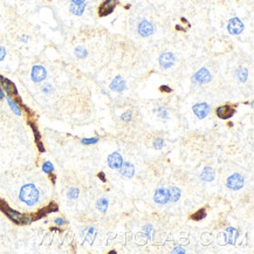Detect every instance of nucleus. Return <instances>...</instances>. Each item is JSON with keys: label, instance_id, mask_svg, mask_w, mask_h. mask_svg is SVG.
<instances>
[{"label": "nucleus", "instance_id": "obj_31", "mask_svg": "<svg viewBox=\"0 0 254 254\" xmlns=\"http://www.w3.org/2000/svg\"><path fill=\"white\" fill-rule=\"evenodd\" d=\"M54 222H55V224H56V225H58V226H64V224H66V220H64V218H56V219H55V220H54Z\"/></svg>", "mask_w": 254, "mask_h": 254}, {"label": "nucleus", "instance_id": "obj_1", "mask_svg": "<svg viewBox=\"0 0 254 254\" xmlns=\"http://www.w3.org/2000/svg\"><path fill=\"white\" fill-rule=\"evenodd\" d=\"M20 200L24 201L28 206L35 205L39 200V191L33 184H26L20 190Z\"/></svg>", "mask_w": 254, "mask_h": 254}, {"label": "nucleus", "instance_id": "obj_7", "mask_svg": "<svg viewBox=\"0 0 254 254\" xmlns=\"http://www.w3.org/2000/svg\"><path fill=\"white\" fill-rule=\"evenodd\" d=\"M175 61H176L175 55L172 53H170V52L163 53L159 56V64L165 69L171 68V67L175 64Z\"/></svg>", "mask_w": 254, "mask_h": 254}, {"label": "nucleus", "instance_id": "obj_12", "mask_svg": "<svg viewBox=\"0 0 254 254\" xmlns=\"http://www.w3.org/2000/svg\"><path fill=\"white\" fill-rule=\"evenodd\" d=\"M211 81V74L206 68H201L198 70L193 77V82H198V83H207Z\"/></svg>", "mask_w": 254, "mask_h": 254}, {"label": "nucleus", "instance_id": "obj_29", "mask_svg": "<svg viewBox=\"0 0 254 254\" xmlns=\"http://www.w3.org/2000/svg\"><path fill=\"white\" fill-rule=\"evenodd\" d=\"M131 117H133V112H131L130 110H128L127 112H124V114L121 116V120L124 122H130L131 121Z\"/></svg>", "mask_w": 254, "mask_h": 254}, {"label": "nucleus", "instance_id": "obj_34", "mask_svg": "<svg viewBox=\"0 0 254 254\" xmlns=\"http://www.w3.org/2000/svg\"><path fill=\"white\" fill-rule=\"evenodd\" d=\"M42 90H43V93H50V91L53 90V88H52V85H46L42 88Z\"/></svg>", "mask_w": 254, "mask_h": 254}, {"label": "nucleus", "instance_id": "obj_38", "mask_svg": "<svg viewBox=\"0 0 254 254\" xmlns=\"http://www.w3.org/2000/svg\"><path fill=\"white\" fill-rule=\"evenodd\" d=\"M172 252H173V253H184L185 251H184L183 248H175Z\"/></svg>", "mask_w": 254, "mask_h": 254}, {"label": "nucleus", "instance_id": "obj_24", "mask_svg": "<svg viewBox=\"0 0 254 254\" xmlns=\"http://www.w3.org/2000/svg\"><path fill=\"white\" fill-rule=\"evenodd\" d=\"M79 195H80V191L79 189H76V187H72V189L68 191L69 199H76V198L79 197Z\"/></svg>", "mask_w": 254, "mask_h": 254}, {"label": "nucleus", "instance_id": "obj_22", "mask_svg": "<svg viewBox=\"0 0 254 254\" xmlns=\"http://www.w3.org/2000/svg\"><path fill=\"white\" fill-rule=\"evenodd\" d=\"M7 102H8V104H10V107H11V109L15 112L16 115H21V109H20L19 106L16 104L15 101H13L11 97H7Z\"/></svg>", "mask_w": 254, "mask_h": 254}, {"label": "nucleus", "instance_id": "obj_16", "mask_svg": "<svg viewBox=\"0 0 254 254\" xmlns=\"http://www.w3.org/2000/svg\"><path fill=\"white\" fill-rule=\"evenodd\" d=\"M214 177H216V173H214V170L212 169L211 166H205L200 173V178L204 182H212L214 179Z\"/></svg>", "mask_w": 254, "mask_h": 254}, {"label": "nucleus", "instance_id": "obj_3", "mask_svg": "<svg viewBox=\"0 0 254 254\" xmlns=\"http://www.w3.org/2000/svg\"><path fill=\"white\" fill-rule=\"evenodd\" d=\"M243 186V178L241 175L239 173H234V175L230 176L227 179V187L231 190H240Z\"/></svg>", "mask_w": 254, "mask_h": 254}, {"label": "nucleus", "instance_id": "obj_8", "mask_svg": "<svg viewBox=\"0 0 254 254\" xmlns=\"http://www.w3.org/2000/svg\"><path fill=\"white\" fill-rule=\"evenodd\" d=\"M192 109H193V112L196 114V116L200 120L205 118L210 112V106L207 103H197L193 106Z\"/></svg>", "mask_w": 254, "mask_h": 254}, {"label": "nucleus", "instance_id": "obj_17", "mask_svg": "<svg viewBox=\"0 0 254 254\" xmlns=\"http://www.w3.org/2000/svg\"><path fill=\"white\" fill-rule=\"evenodd\" d=\"M168 195H169V200L177 201L180 198V190L178 187H170L168 190Z\"/></svg>", "mask_w": 254, "mask_h": 254}, {"label": "nucleus", "instance_id": "obj_26", "mask_svg": "<svg viewBox=\"0 0 254 254\" xmlns=\"http://www.w3.org/2000/svg\"><path fill=\"white\" fill-rule=\"evenodd\" d=\"M164 145V139L163 138H155L154 141V148L157 149V150H160Z\"/></svg>", "mask_w": 254, "mask_h": 254}, {"label": "nucleus", "instance_id": "obj_5", "mask_svg": "<svg viewBox=\"0 0 254 254\" xmlns=\"http://www.w3.org/2000/svg\"><path fill=\"white\" fill-rule=\"evenodd\" d=\"M227 29L230 34L232 35H238L243 31V24L241 22V20H239L238 18H233L228 21Z\"/></svg>", "mask_w": 254, "mask_h": 254}, {"label": "nucleus", "instance_id": "obj_10", "mask_svg": "<svg viewBox=\"0 0 254 254\" xmlns=\"http://www.w3.org/2000/svg\"><path fill=\"white\" fill-rule=\"evenodd\" d=\"M46 75H47V72L42 66H34L32 68L31 77L34 82H41L42 80H45Z\"/></svg>", "mask_w": 254, "mask_h": 254}, {"label": "nucleus", "instance_id": "obj_35", "mask_svg": "<svg viewBox=\"0 0 254 254\" xmlns=\"http://www.w3.org/2000/svg\"><path fill=\"white\" fill-rule=\"evenodd\" d=\"M157 111H159V112H160V114H159V116H160V117H168V112H166V110H164L163 108H159Z\"/></svg>", "mask_w": 254, "mask_h": 254}, {"label": "nucleus", "instance_id": "obj_14", "mask_svg": "<svg viewBox=\"0 0 254 254\" xmlns=\"http://www.w3.org/2000/svg\"><path fill=\"white\" fill-rule=\"evenodd\" d=\"M120 169H121V175L123 176L124 178L130 179V178H133L134 175H135V166H134L131 163H129V162H123Z\"/></svg>", "mask_w": 254, "mask_h": 254}, {"label": "nucleus", "instance_id": "obj_40", "mask_svg": "<svg viewBox=\"0 0 254 254\" xmlns=\"http://www.w3.org/2000/svg\"><path fill=\"white\" fill-rule=\"evenodd\" d=\"M4 91H2V89H1V85H0V100H1V99H4Z\"/></svg>", "mask_w": 254, "mask_h": 254}, {"label": "nucleus", "instance_id": "obj_23", "mask_svg": "<svg viewBox=\"0 0 254 254\" xmlns=\"http://www.w3.org/2000/svg\"><path fill=\"white\" fill-rule=\"evenodd\" d=\"M54 170V166L50 162H45L42 165V171L46 172V173H52Z\"/></svg>", "mask_w": 254, "mask_h": 254}, {"label": "nucleus", "instance_id": "obj_19", "mask_svg": "<svg viewBox=\"0 0 254 254\" xmlns=\"http://www.w3.org/2000/svg\"><path fill=\"white\" fill-rule=\"evenodd\" d=\"M235 76H237V79L240 82H245L247 80V77H248V70L246 68H239L235 72Z\"/></svg>", "mask_w": 254, "mask_h": 254}, {"label": "nucleus", "instance_id": "obj_21", "mask_svg": "<svg viewBox=\"0 0 254 254\" xmlns=\"http://www.w3.org/2000/svg\"><path fill=\"white\" fill-rule=\"evenodd\" d=\"M205 217H206V210H205V208H200V210H198L196 213H193V214L191 216V218H192L193 220H201V219H204Z\"/></svg>", "mask_w": 254, "mask_h": 254}, {"label": "nucleus", "instance_id": "obj_25", "mask_svg": "<svg viewBox=\"0 0 254 254\" xmlns=\"http://www.w3.org/2000/svg\"><path fill=\"white\" fill-rule=\"evenodd\" d=\"M75 55H76L77 58H81V59L85 58V56H87V50H85V48L77 47L76 49H75Z\"/></svg>", "mask_w": 254, "mask_h": 254}, {"label": "nucleus", "instance_id": "obj_36", "mask_svg": "<svg viewBox=\"0 0 254 254\" xmlns=\"http://www.w3.org/2000/svg\"><path fill=\"white\" fill-rule=\"evenodd\" d=\"M37 148H39V150H40L41 152H45V148H43L42 143H41L40 141H37Z\"/></svg>", "mask_w": 254, "mask_h": 254}, {"label": "nucleus", "instance_id": "obj_42", "mask_svg": "<svg viewBox=\"0 0 254 254\" xmlns=\"http://www.w3.org/2000/svg\"><path fill=\"white\" fill-rule=\"evenodd\" d=\"M27 39H28V37H22V39H21V40H22V41H24V42H26V41H27Z\"/></svg>", "mask_w": 254, "mask_h": 254}, {"label": "nucleus", "instance_id": "obj_4", "mask_svg": "<svg viewBox=\"0 0 254 254\" xmlns=\"http://www.w3.org/2000/svg\"><path fill=\"white\" fill-rule=\"evenodd\" d=\"M235 106H231V104H225V106L219 107L217 109V115L220 117L221 120H228L230 117H232L235 114Z\"/></svg>", "mask_w": 254, "mask_h": 254}, {"label": "nucleus", "instance_id": "obj_37", "mask_svg": "<svg viewBox=\"0 0 254 254\" xmlns=\"http://www.w3.org/2000/svg\"><path fill=\"white\" fill-rule=\"evenodd\" d=\"M70 1H72V4H77V5L85 2V0H70Z\"/></svg>", "mask_w": 254, "mask_h": 254}, {"label": "nucleus", "instance_id": "obj_13", "mask_svg": "<svg viewBox=\"0 0 254 254\" xmlns=\"http://www.w3.org/2000/svg\"><path fill=\"white\" fill-rule=\"evenodd\" d=\"M122 163H123V158H122L121 154H118V152H112L108 157V165L110 166L111 169H120Z\"/></svg>", "mask_w": 254, "mask_h": 254}, {"label": "nucleus", "instance_id": "obj_28", "mask_svg": "<svg viewBox=\"0 0 254 254\" xmlns=\"http://www.w3.org/2000/svg\"><path fill=\"white\" fill-rule=\"evenodd\" d=\"M45 210H46V212H47V213H50V212H56L59 210V207H58V205H56L55 203H53V201H52V203H50V204H49L47 207H45Z\"/></svg>", "mask_w": 254, "mask_h": 254}, {"label": "nucleus", "instance_id": "obj_2", "mask_svg": "<svg viewBox=\"0 0 254 254\" xmlns=\"http://www.w3.org/2000/svg\"><path fill=\"white\" fill-rule=\"evenodd\" d=\"M118 1L117 0H104L99 7V15L100 16H107L111 14L115 7L117 6Z\"/></svg>", "mask_w": 254, "mask_h": 254}, {"label": "nucleus", "instance_id": "obj_30", "mask_svg": "<svg viewBox=\"0 0 254 254\" xmlns=\"http://www.w3.org/2000/svg\"><path fill=\"white\" fill-rule=\"evenodd\" d=\"M29 125L32 127V129H33V133H34V136H35V141H40V134H39V130H37V125L33 123V122H29Z\"/></svg>", "mask_w": 254, "mask_h": 254}, {"label": "nucleus", "instance_id": "obj_27", "mask_svg": "<svg viewBox=\"0 0 254 254\" xmlns=\"http://www.w3.org/2000/svg\"><path fill=\"white\" fill-rule=\"evenodd\" d=\"M99 142V138L97 137H94V138H83L81 141L82 144H85V145H89V144H95Z\"/></svg>", "mask_w": 254, "mask_h": 254}, {"label": "nucleus", "instance_id": "obj_41", "mask_svg": "<svg viewBox=\"0 0 254 254\" xmlns=\"http://www.w3.org/2000/svg\"><path fill=\"white\" fill-rule=\"evenodd\" d=\"M49 175H50V173H49ZM50 179H52V182H53V183H55V176L50 175Z\"/></svg>", "mask_w": 254, "mask_h": 254}, {"label": "nucleus", "instance_id": "obj_33", "mask_svg": "<svg viewBox=\"0 0 254 254\" xmlns=\"http://www.w3.org/2000/svg\"><path fill=\"white\" fill-rule=\"evenodd\" d=\"M159 90H160V91H164V93H171V91H172V89L169 88L168 85H162V87L159 88Z\"/></svg>", "mask_w": 254, "mask_h": 254}, {"label": "nucleus", "instance_id": "obj_15", "mask_svg": "<svg viewBox=\"0 0 254 254\" xmlns=\"http://www.w3.org/2000/svg\"><path fill=\"white\" fill-rule=\"evenodd\" d=\"M110 89L114 91H123L125 89V82L122 79L121 76H116L115 79L111 81L110 83Z\"/></svg>", "mask_w": 254, "mask_h": 254}, {"label": "nucleus", "instance_id": "obj_11", "mask_svg": "<svg viewBox=\"0 0 254 254\" xmlns=\"http://www.w3.org/2000/svg\"><path fill=\"white\" fill-rule=\"evenodd\" d=\"M155 201L159 204V205H164L169 201V195H168V190L164 187H159L155 192Z\"/></svg>", "mask_w": 254, "mask_h": 254}, {"label": "nucleus", "instance_id": "obj_20", "mask_svg": "<svg viewBox=\"0 0 254 254\" xmlns=\"http://www.w3.org/2000/svg\"><path fill=\"white\" fill-rule=\"evenodd\" d=\"M96 206H97V208H99V211L101 212H104L108 210V206H109V201H108V199L107 198H100L99 200H97V204H96Z\"/></svg>", "mask_w": 254, "mask_h": 254}, {"label": "nucleus", "instance_id": "obj_32", "mask_svg": "<svg viewBox=\"0 0 254 254\" xmlns=\"http://www.w3.org/2000/svg\"><path fill=\"white\" fill-rule=\"evenodd\" d=\"M5 55H6V49L4 47H1V46H0V61H2V60H4Z\"/></svg>", "mask_w": 254, "mask_h": 254}, {"label": "nucleus", "instance_id": "obj_6", "mask_svg": "<svg viewBox=\"0 0 254 254\" xmlns=\"http://www.w3.org/2000/svg\"><path fill=\"white\" fill-rule=\"evenodd\" d=\"M0 82H1V85L4 87V89H5L8 96H14L15 97L18 95V89H16L15 85L12 82L11 80L6 79L2 75H0Z\"/></svg>", "mask_w": 254, "mask_h": 254}, {"label": "nucleus", "instance_id": "obj_39", "mask_svg": "<svg viewBox=\"0 0 254 254\" xmlns=\"http://www.w3.org/2000/svg\"><path fill=\"white\" fill-rule=\"evenodd\" d=\"M99 177L101 178V180H102V182H106V176H104V173H102V172H101V173H99Z\"/></svg>", "mask_w": 254, "mask_h": 254}, {"label": "nucleus", "instance_id": "obj_9", "mask_svg": "<svg viewBox=\"0 0 254 254\" xmlns=\"http://www.w3.org/2000/svg\"><path fill=\"white\" fill-rule=\"evenodd\" d=\"M138 33L141 37H150L154 33V26L148 20H142L138 25Z\"/></svg>", "mask_w": 254, "mask_h": 254}, {"label": "nucleus", "instance_id": "obj_18", "mask_svg": "<svg viewBox=\"0 0 254 254\" xmlns=\"http://www.w3.org/2000/svg\"><path fill=\"white\" fill-rule=\"evenodd\" d=\"M85 2L83 4H80V5H77V4H72L70 5V12L73 13V14H75V15H81L82 13H83V11H85Z\"/></svg>", "mask_w": 254, "mask_h": 254}]
</instances>
